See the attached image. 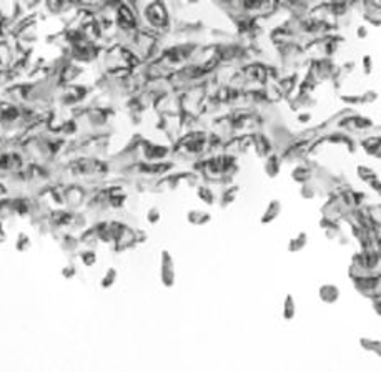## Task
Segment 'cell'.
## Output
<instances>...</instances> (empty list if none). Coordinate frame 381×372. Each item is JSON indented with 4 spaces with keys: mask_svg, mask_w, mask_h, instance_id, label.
Here are the masks:
<instances>
[{
    "mask_svg": "<svg viewBox=\"0 0 381 372\" xmlns=\"http://www.w3.org/2000/svg\"><path fill=\"white\" fill-rule=\"evenodd\" d=\"M115 276H117L115 269H108L107 274L103 276V279H102V288H110L113 284V281H115Z\"/></svg>",
    "mask_w": 381,
    "mask_h": 372,
    "instance_id": "obj_3",
    "label": "cell"
},
{
    "mask_svg": "<svg viewBox=\"0 0 381 372\" xmlns=\"http://www.w3.org/2000/svg\"><path fill=\"white\" fill-rule=\"evenodd\" d=\"M80 260L84 261L85 266H92L93 262H95V255H93L92 251H85V253H82V255H80Z\"/></svg>",
    "mask_w": 381,
    "mask_h": 372,
    "instance_id": "obj_4",
    "label": "cell"
},
{
    "mask_svg": "<svg viewBox=\"0 0 381 372\" xmlns=\"http://www.w3.org/2000/svg\"><path fill=\"white\" fill-rule=\"evenodd\" d=\"M162 281H163V284L169 286V288L175 281L173 261H171V258L167 251H163V255H162Z\"/></svg>",
    "mask_w": 381,
    "mask_h": 372,
    "instance_id": "obj_1",
    "label": "cell"
},
{
    "mask_svg": "<svg viewBox=\"0 0 381 372\" xmlns=\"http://www.w3.org/2000/svg\"><path fill=\"white\" fill-rule=\"evenodd\" d=\"M157 220H158V211H157V210H152L150 215H148V221H150V223H155Z\"/></svg>",
    "mask_w": 381,
    "mask_h": 372,
    "instance_id": "obj_5",
    "label": "cell"
},
{
    "mask_svg": "<svg viewBox=\"0 0 381 372\" xmlns=\"http://www.w3.org/2000/svg\"><path fill=\"white\" fill-rule=\"evenodd\" d=\"M30 248V238L24 233L19 234V241H17V249L19 251H27Z\"/></svg>",
    "mask_w": 381,
    "mask_h": 372,
    "instance_id": "obj_2",
    "label": "cell"
}]
</instances>
